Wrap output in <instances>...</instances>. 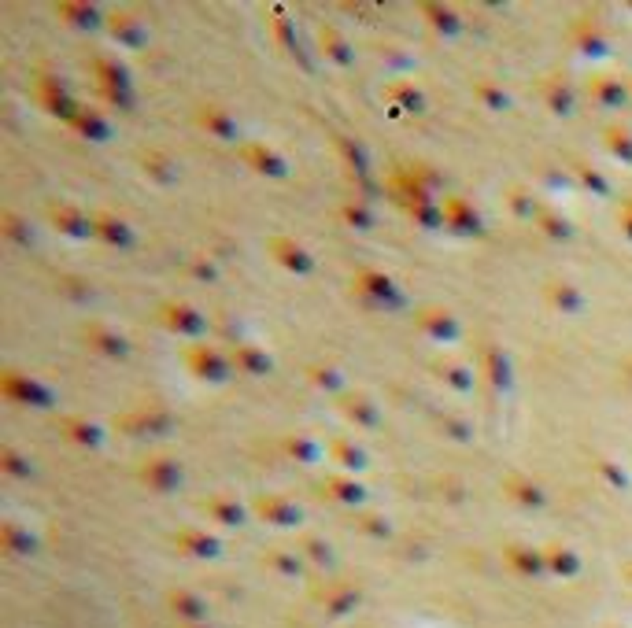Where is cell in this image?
I'll return each instance as SVG.
<instances>
[{"label": "cell", "mask_w": 632, "mask_h": 628, "mask_svg": "<svg viewBox=\"0 0 632 628\" xmlns=\"http://www.w3.org/2000/svg\"><path fill=\"white\" fill-rule=\"evenodd\" d=\"M189 366H192V374L197 377H207V381H222L226 377V362L218 351H211L207 344H197V348H189Z\"/></svg>", "instance_id": "6da1fadb"}, {"label": "cell", "mask_w": 632, "mask_h": 628, "mask_svg": "<svg viewBox=\"0 0 632 628\" xmlns=\"http://www.w3.org/2000/svg\"><path fill=\"white\" fill-rule=\"evenodd\" d=\"M270 251L278 255V259H281L288 270H296V273H311V255H307L300 244H293V240H285V237L270 240Z\"/></svg>", "instance_id": "7a4b0ae2"}, {"label": "cell", "mask_w": 632, "mask_h": 628, "mask_svg": "<svg viewBox=\"0 0 632 628\" xmlns=\"http://www.w3.org/2000/svg\"><path fill=\"white\" fill-rule=\"evenodd\" d=\"M163 321L177 333H204V318L192 307H185V303H170V307H163Z\"/></svg>", "instance_id": "3957f363"}, {"label": "cell", "mask_w": 632, "mask_h": 628, "mask_svg": "<svg viewBox=\"0 0 632 628\" xmlns=\"http://www.w3.org/2000/svg\"><path fill=\"white\" fill-rule=\"evenodd\" d=\"M421 329H429V333L436 336V340H451V336L459 333L455 318L444 314L440 307H426V311H421Z\"/></svg>", "instance_id": "277c9868"}, {"label": "cell", "mask_w": 632, "mask_h": 628, "mask_svg": "<svg viewBox=\"0 0 632 628\" xmlns=\"http://www.w3.org/2000/svg\"><path fill=\"white\" fill-rule=\"evenodd\" d=\"M233 359H240V362H245V369H248V374H267V369H270V359L263 355V351L248 348V344H245V348H237V355H233Z\"/></svg>", "instance_id": "5b68a950"}, {"label": "cell", "mask_w": 632, "mask_h": 628, "mask_svg": "<svg viewBox=\"0 0 632 628\" xmlns=\"http://www.w3.org/2000/svg\"><path fill=\"white\" fill-rule=\"evenodd\" d=\"M248 159H255V170H267V174H285V163L274 152H267V148H248Z\"/></svg>", "instance_id": "8992f818"}, {"label": "cell", "mask_w": 632, "mask_h": 628, "mask_svg": "<svg viewBox=\"0 0 632 628\" xmlns=\"http://www.w3.org/2000/svg\"><path fill=\"white\" fill-rule=\"evenodd\" d=\"M93 230H104L111 244H129V233H126V225H122V222L115 225V218H107V215H100V218H96V222H93Z\"/></svg>", "instance_id": "52a82bcc"}, {"label": "cell", "mask_w": 632, "mask_h": 628, "mask_svg": "<svg viewBox=\"0 0 632 628\" xmlns=\"http://www.w3.org/2000/svg\"><path fill=\"white\" fill-rule=\"evenodd\" d=\"M89 344H93V348H104L107 355H122V351H126L122 336H111V333H100V329H89Z\"/></svg>", "instance_id": "ba28073f"}, {"label": "cell", "mask_w": 632, "mask_h": 628, "mask_svg": "<svg viewBox=\"0 0 632 628\" xmlns=\"http://www.w3.org/2000/svg\"><path fill=\"white\" fill-rule=\"evenodd\" d=\"M337 499H344V503H355V499H363V488L359 485H351V480H329L326 485Z\"/></svg>", "instance_id": "9c48e42d"}, {"label": "cell", "mask_w": 632, "mask_h": 628, "mask_svg": "<svg viewBox=\"0 0 632 628\" xmlns=\"http://www.w3.org/2000/svg\"><path fill=\"white\" fill-rule=\"evenodd\" d=\"M333 455H337V462H344V466H363V462H366L363 451H359V447H348V444H333Z\"/></svg>", "instance_id": "30bf717a"}, {"label": "cell", "mask_w": 632, "mask_h": 628, "mask_svg": "<svg viewBox=\"0 0 632 628\" xmlns=\"http://www.w3.org/2000/svg\"><path fill=\"white\" fill-rule=\"evenodd\" d=\"M322 45H326V48H329V52H333L340 63H351V52H348V48H340L344 41H340V37L333 34V30H322Z\"/></svg>", "instance_id": "8fae6325"}, {"label": "cell", "mask_w": 632, "mask_h": 628, "mask_svg": "<svg viewBox=\"0 0 632 628\" xmlns=\"http://www.w3.org/2000/svg\"><path fill=\"white\" fill-rule=\"evenodd\" d=\"M599 96H603L607 107H614L625 100V89H621V82H599Z\"/></svg>", "instance_id": "7c38bea8"}, {"label": "cell", "mask_w": 632, "mask_h": 628, "mask_svg": "<svg viewBox=\"0 0 632 628\" xmlns=\"http://www.w3.org/2000/svg\"><path fill=\"white\" fill-rule=\"evenodd\" d=\"M610 144H614V152H621L625 159H632V141L625 137V130H610Z\"/></svg>", "instance_id": "4fadbf2b"}]
</instances>
